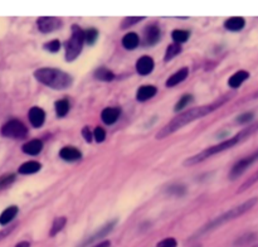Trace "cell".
Wrapping results in <instances>:
<instances>
[{
	"label": "cell",
	"instance_id": "obj_1",
	"mask_svg": "<svg viewBox=\"0 0 258 247\" xmlns=\"http://www.w3.org/2000/svg\"><path fill=\"white\" fill-rule=\"evenodd\" d=\"M232 96H233V94L224 95L222 99L215 100V101H213L212 104H209V105L198 106V108H193L190 109V110L183 111V113H180L177 116H175L172 120H170L169 123H168L167 125H165V126L158 132L156 139H164V137H168L169 135L174 134L175 131L181 129V127L186 126L188 124L193 123V121L196 120V119L204 118V116L214 113L217 109H219L222 105H224L228 100H231Z\"/></svg>",
	"mask_w": 258,
	"mask_h": 247
},
{
	"label": "cell",
	"instance_id": "obj_2",
	"mask_svg": "<svg viewBox=\"0 0 258 247\" xmlns=\"http://www.w3.org/2000/svg\"><path fill=\"white\" fill-rule=\"evenodd\" d=\"M257 130H258V124H253V125L246 127L245 130L240 131L237 135H234V136L231 137V139L223 140V141H221L219 144H215V145L210 146V148L208 149H204V150L200 151V153L188 158L185 161H184V165H185V167L195 165V164L202 163V161H204L205 159L210 158V156L217 155V154L222 153V151L227 150V149L233 148V146H236L237 144H240V142H242L243 140L247 139V137H250L251 135L255 134Z\"/></svg>",
	"mask_w": 258,
	"mask_h": 247
},
{
	"label": "cell",
	"instance_id": "obj_3",
	"mask_svg": "<svg viewBox=\"0 0 258 247\" xmlns=\"http://www.w3.org/2000/svg\"><path fill=\"white\" fill-rule=\"evenodd\" d=\"M257 202H258L257 197H256V198H251V199H248V201L243 202V203L240 204V206H236V207L232 208V210L222 213L221 216H218L217 218L209 221L207 225L203 226L202 229L196 232L195 236H202V235L208 234V232H212L213 230L218 229V227H221V226L226 225V223H228V222H231V221L236 220V218L241 217V216H243L245 213H247L248 211L252 210L256 204H257Z\"/></svg>",
	"mask_w": 258,
	"mask_h": 247
},
{
	"label": "cell",
	"instance_id": "obj_4",
	"mask_svg": "<svg viewBox=\"0 0 258 247\" xmlns=\"http://www.w3.org/2000/svg\"><path fill=\"white\" fill-rule=\"evenodd\" d=\"M34 77L41 84L56 90H65L72 86V77L68 73L56 68H39L34 72Z\"/></svg>",
	"mask_w": 258,
	"mask_h": 247
},
{
	"label": "cell",
	"instance_id": "obj_5",
	"mask_svg": "<svg viewBox=\"0 0 258 247\" xmlns=\"http://www.w3.org/2000/svg\"><path fill=\"white\" fill-rule=\"evenodd\" d=\"M85 43V32L80 28V25H72V34L68 39L66 46V61L73 62L81 54L82 47Z\"/></svg>",
	"mask_w": 258,
	"mask_h": 247
},
{
	"label": "cell",
	"instance_id": "obj_6",
	"mask_svg": "<svg viewBox=\"0 0 258 247\" xmlns=\"http://www.w3.org/2000/svg\"><path fill=\"white\" fill-rule=\"evenodd\" d=\"M28 129L22 121L10 120L1 127V135L11 139H23L27 136Z\"/></svg>",
	"mask_w": 258,
	"mask_h": 247
},
{
	"label": "cell",
	"instance_id": "obj_7",
	"mask_svg": "<svg viewBox=\"0 0 258 247\" xmlns=\"http://www.w3.org/2000/svg\"><path fill=\"white\" fill-rule=\"evenodd\" d=\"M257 160H258V149L255 151V153L248 155L247 158L241 159L240 161H237V163L234 164L233 168L231 169V173H229V179L232 180L237 179V178L240 177V175H242L243 173L246 172V169H248V168H250L251 165Z\"/></svg>",
	"mask_w": 258,
	"mask_h": 247
},
{
	"label": "cell",
	"instance_id": "obj_8",
	"mask_svg": "<svg viewBox=\"0 0 258 247\" xmlns=\"http://www.w3.org/2000/svg\"><path fill=\"white\" fill-rule=\"evenodd\" d=\"M62 25L61 19L53 18V16H42L37 20L38 29L42 33H51L58 29Z\"/></svg>",
	"mask_w": 258,
	"mask_h": 247
},
{
	"label": "cell",
	"instance_id": "obj_9",
	"mask_svg": "<svg viewBox=\"0 0 258 247\" xmlns=\"http://www.w3.org/2000/svg\"><path fill=\"white\" fill-rule=\"evenodd\" d=\"M154 67H155V63H154V59L149 56H143L137 59L136 62V71L139 75L141 76H148L153 72Z\"/></svg>",
	"mask_w": 258,
	"mask_h": 247
},
{
	"label": "cell",
	"instance_id": "obj_10",
	"mask_svg": "<svg viewBox=\"0 0 258 247\" xmlns=\"http://www.w3.org/2000/svg\"><path fill=\"white\" fill-rule=\"evenodd\" d=\"M28 118L33 126L41 127L43 126L44 121H46V113L41 108H32L28 114Z\"/></svg>",
	"mask_w": 258,
	"mask_h": 247
},
{
	"label": "cell",
	"instance_id": "obj_11",
	"mask_svg": "<svg viewBox=\"0 0 258 247\" xmlns=\"http://www.w3.org/2000/svg\"><path fill=\"white\" fill-rule=\"evenodd\" d=\"M160 39V29L158 25H150L144 32V44L146 46H154Z\"/></svg>",
	"mask_w": 258,
	"mask_h": 247
},
{
	"label": "cell",
	"instance_id": "obj_12",
	"mask_svg": "<svg viewBox=\"0 0 258 247\" xmlns=\"http://www.w3.org/2000/svg\"><path fill=\"white\" fill-rule=\"evenodd\" d=\"M156 92H158V89L155 86H153V85H145V86L139 87V90L136 92V99L137 101L145 102L148 100L153 99L156 95Z\"/></svg>",
	"mask_w": 258,
	"mask_h": 247
},
{
	"label": "cell",
	"instance_id": "obj_13",
	"mask_svg": "<svg viewBox=\"0 0 258 247\" xmlns=\"http://www.w3.org/2000/svg\"><path fill=\"white\" fill-rule=\"evenodd\" d=\"M59 156L66 161H76L82 158V154L75 146H65L59 151Z\"/></svg>",
	"mask_w": 258,
	"mask_h": 247
},
{
	"label": "cell",
	"instance_id": "obj_14",
	"mask_svg": "<svg viewBox=\"0 0 258 247\" xmlns=\"http://www.w3.org/2000/svg\"><path fill=\"white\" fill-rule=\"evenodd\" d=\"M246 20L242 16H232L224 22V28L231 32H240L245 28Z\"/></svg>",
	"mask_w": 258,
	"mask_h": 247
},
{
	"label": "cell",
	"instance_id": "obj_15",
	"mask_svg": "<svg viewBox=\"0 0 258 247\" xmlns=\"http://www.w3.org/2000/svg\"><path fill=\"white\" fill-rule=\"evenodd\" d=\"M115 225H116V221H111V222H108L107 225L103 226V227L100 230V231H97L96 234L92 235V236L89 237L88 240H86V241H85V244L82 245V247L87 246V245L92 244V242H94V241H98V240L102 239L103 236L108 235V232L112 231V229H113V227H115Z\"/></svg>",
	"mask_w": 258,
	"mask_h": 247
},
{
	"label": "cell",
	"instance_id": "obj_16",
	"mask_svg": "<svg viewBox=\"0 0 258 247\" xmlns=\"http://www.w3.org/2000/svg\"><path fill=\"white\" fill-rule=\"evenodd\" d=\"M188 75H189V70L186 67L176 71L174 75H172L169 78H168L167 87H174V86H176V85L181 84L183 81H185V78L188 77Z\"/></svg>",
	"mask_w": 258,
	"mask_h": 247
},
{
	"label": "cell",
	"instance_id": "obj_17",
	"mask_svg": "<svg viewBox=\"0 0 258 247\" xmlns=\"http://www.w3.org/2000/svg\"><path fill=\"white\" fill-rule=\"evenodd\" d=\"M248 77H250V73H248L247 71L245 70L238 71V72H236L233 76L229 77L228 80L229 87H231V89H238L245 81L248 80Z\"/></svg>",
	"mask_w": 258,
	"mask_h": 247
},
{
	"label": "cell",
	"instance_id": "obj_18",
	"mask_svg": "<svg viewBox=\"0 0 258 247\" xmlns=\"http://www.w3.org/2000/svg\"><path fill=\"white\" fill-rule=\"evenodd\" d=\"M22 149L28 155H38L42 151V149H43V142L38 139L30 140V141L25 142Z\"/></svg>",
	"mask_w": 258,
	"mask_h": 247
},
{
	"label": "cell",
	"instance_id": "obj_19",
	"mask_svg": "<svg viewBox=\"0 0 258 247\" xmlns=\"http://www.w3.org/2000/svg\"><path fill=\"white\" fill-rule=\"evenodd\" d=\"M118 116H120V110L116 108H106L101 114V119L107 125H112L117 121Z\"/></svg>",
	"mask_w": 258,
	"mask_h": 247
},
{
	"label": "cell",
	"instance_id": "obj_20",
	"mask_svg": "<svg viewBox=\"0 0 258 247\" xmlns=\"http://www.w3.org/2000/svg\"><path fill=\"white\" fill-rule=\"evenodd\" d=\"M139 44H140V38H139L136 33L130 32L122 38V46H124V48L129 49V51L135 49Z\"/></svg>",
	"mask_w": 258,
	"mask_h": 247
},
{
	"label": "cell",
	"instance_id": "obj_21",
	"mask_svg": "<svg viewBox=\"0 0 258 247\" xmlns=\"http://www.w3.org/2000/svg\"><path fill=\"white\" fill-rule=\"evenodd\" d=\"M42 168L41 163H38V161H27V163L22 164L20 167H19V173L20 174H34V173L39 172Z\"/></svg>",
	"mask_w": 258,
	"mask_h": 247
},
{
	"label": "cell",
	"instance_id": "obj_22",
	"mask_svg": "<svg viewBox=\"0 0 258 247\" xmlns=\"http://www.w3.org/2000/svg\"><path fill=\"white\" fill-rule=\"evenodd\" d=\"M18 215V207L16 206H10L6 208L1 215H0V225H8L9 222L14 220Z\"/></svg>",
	"mask_w": 258,
	"mask_h": 247
},
{
	"label": "cell",
	"instance_id": "obj_23",
	"mask_svg": "<svg viewBox=\"0 0 258 247\" xmlns=\"http://www.w3.org/2000/svg\"><path fill=\"white\" fill-rule=\"evenodd\" d=\"M94 78L103 81V82H110V81H112L115 78V75H113L112 71L107 70L105 67H101L94 71Z\"/></svg>",
	"mask_w": 258,
	"mask_h": 247
},
{
	"label": "cell",
	"instance_id": "obj_24",
	"mask_svg": "<svg viewBox=\"0 0 258 247\" xmlns=\"http://www.w3.org/2000/svg\"><path fill=\"white\" fill-rule=\"evenodd\" d=\"M66 222H67V218H66V217L56 218V220L53 221V225H52L51 231H49V236L54 237L57 234H59V232L62 231V230L65 229Z\"/></svg>",
	"mask_w": 258,
	"mask_h": 247
},
{
	"label": "cell",
	"instance_id": "obj_25",
	"mask_svg": "<svg viewBox=\"0 0 258 247\" xmlns=\"http://www.w3.org/2000/svg\"><path fill=\"white\" fill-rule=\"evenodd\" d=\"M54 108H56L57 116L63 118V116L67 115L68 111H70V104H68L67 100H58V101L54 104Z\"/></svg>",
	"mask_w": 258,
	"mask_h": 247
},
{
	"label": "cell",
	"instance_id": "obj_26",
	"mask_svg": "<svg viewBox=\"0 0 258 247\" xmlns=\"http://www.w3.org/2000/svg\"><path fill=\"white\" fill-rule=\"evenodd\" d=\"M189 35H190V33H189L188 30H183V29H175L174 32L172 33L174 43H177V44L185 43L186 40H188Z\"/></svg>",
	"mask_w": 258,
	"mask_h": 247
},
{
	"label": "cell",
	"instance_id": "obj_27",
	"mask_svg": "<svg viewBox=\"0 0 258 247\" xmlns=\"http://www.w3.org/2000/svg\"><path fill=\"white\" fill-rule=\"evenodd\" d=\"M181 52V46L180 44H177V43H172L170 44L169 47L167 48V52H165V62H169L170 59L174 58L175 56H177V54L180 53Z\"/></svg>",
	"mask_w": 258,
	"mask_h": 247
},
{
	"label": "cell",
	"instance_id": "obj_28",
	"mask_svg": "<svg viewBox=\"0 0 258 247\" xmlns=\"http://www.w3.org/2000/svg\"><path fill=\"white\" fill-rule=\"evenodd\" d=\"M191 101H193V96H191V95H184V96L180 97V100L176 102V105H175L174 110L176 111V113H179V111H183L184 108H185L186 105H189Z\"/></svg>",
	"mask_w": 258,
	"mask_h": 247
},
{
	"label": "cell",
	"instance_id": "obj_29",
	"mask_svg": "<svg viewBox=\"0 0 258 247\" xmlns=\"http://www.w3.org/2000/svg\"><path fill=\"white\" fill-rule=\"evenodd\" d=\"M97 38H98V30L94 29V28H91V29H87L85 32V42L88 43L89 46L96 43Z\"/></svg>",
	"mask_w": 258,
	"mask_h": 247
},
{
	"label": "cell",
	"instance_id": "obj_30",
	"mask_svg": "<svg viewBox=\"0 0 258 247\" xmlns=\"http://www.w3.org/2000/svg\"><path fill=\"white\" fill-rule=\"evenodd\" d=\"M14 180H15V175L14 174H6L0 177V189L8 188L9 185L13 184Z\"/></svg>",
	"mask_w": 258,
	"mask_h": 247
},
{
	"label": "cell",
	"instance_id": "obj_31",
	"mask_svg": "<svg viewBox=\"0 0 258 247\" xmlns=\"http://www.w3.org/2000/svg\"><path fill=\"white\" fill-rule=\"evenodd\" d=\"M256 182H258V170L255 173V174L252 175V177L248 178V179L246 180V182L243 183L242 185H241L240 188H238V193H241V192H243V191H246V189H248L251 187V185L255 184Z\"/></svg>",
	"mask_w": 258,
	"mask_h": 247
},
{
	"label": "cell",
	"instance_id": "obj_32",
	"mask_svg": "<svg viewBox=\"0 0 258 247\" xmlns=\"http://www.w3.org/2000/svg\"><path fill=\"white\" fill-rule=\"evenodd\" d=\"M144 16H132V18H126L122 20L121 23V28H124V29H127V28L132 27L134 24H137V23L140 22V20H143Z\"/></svg>",
	"mask_w": 258,
	"mask_h": 247
},
{
	"label": "cell",
	"instance_id": "obj_33",
	"mask_svg": "<svg viewBox=\"0 0 258 247\" xmlns=\"http://www.w3.org/2000/svg\"><path fill=\"white\" fill-rule=\"evenodd\" d=\"M168 193L175 194V196H183L185 193V187L180 184H172L168 189Z\"/></svg>",
	"mask_w": 258,
	"mask_h": 247
},
{
	"label": "cell",
	"instance_id": "obj_34",
	"mask_svg": "<svg viewBox=\"0 0 258 247\" xmlns=\"http://www.w3.org/2000/svg\"><path fill=\"white\" fill-rule=\"evenodd\" d=\"M59 48H61V42L57 39H53L51 40V42H48V43L44 44V49H47L48 52H52V53L58 52Z\"/></svg>",
	"mask_w": 258,
	"mask_h": 247
},
{
	"label": "cell",
	"instance_id": "obj_35",
	"mask_svg": "<svg viewBox=\"0 0 258 247\" xmlns=\"http://www.w3.org/2000/svg\"><path fill=\"white\" fill-rule=\"evenodd\" d=\"M177 242L174 237H168V239H164L163 241H160L156 247H176Z\"/></svg>",
	"mask_w": 258,
	"mask_h": 247
},
{
	"label": "cell",
	"instance_id": "obj_36",
	"mask_svg": "<svg viewBox=\"0 0 258 247\" xmlns=\"http://www.w3.org/2000/svg\"><path fill=\"white\" fill-rule=\"evenodd\" d=\"M93 137L97 142H102L106 139V131L102 127L97 126L93 131Z\"/></svg>",
	"mask_w": 258,
	"mask_h": 247
},
{
	"label": "cell",
	"instance_id": "obj_37",
	"mask_svg": "<svg viewBox=\"0 0 258 247\" xmlns=\"http://www.w3.org/2000/svg\"><path fill=\"white\" fill-rule=\"evenodd\" d=\"M255 239H256V235L247 234V235H245V236L241 237L240 240H237L236 246H243V245H246V244H248V242L253 241Z\"/></svg>",
	"mask_w": 258,
	"mask_h": 247
},
{
	"label": "cell",
	"instance_id": "obj_38",
	"mask_svg": "<svg viewBox=\"0 0 258 247\" xmlns=\"http://www.w3.org/2000/svg\"><path fill=\"white\" fill-rule=\"evenodd\" d=\"M253 118H255V115H253L252 113H245V114H242V115H240L238 118H237V123H238V124H247V123H250V121H252Z\"/></svg>",
	"mask_w": 258,
	"mask_h": 247
},
{
	"label": "cell",
	"instance_id": "obj_39",
	"mask_svg": "<svg viewBox=\"0 0 258 247\" xmlns=\"http://www.w3.org/2000/svg\"><path fill=\"white\" fill-rule=\"evenodd\" d=\"M82 136L85 137V140H86L87 142H91L92 141V137H93V135H92L91 130H89V127L85 126L84 129H82Z\"/></svg>",
	"mask_w": 258,
	"mask_h": 247
},
{
	"label": "cell",
	"instance_id": "obj_40",
	"mask_svg": "<svg viewBox=\"0 0 258 247\" xmlns=\"http://www.w3.org/2000/svg\"><path fill=\"white\" fill-rule=\"evenodd\" d=\"M11 231H13V227H11V229H8V230H4V231H0V241H1L3 239H5V237L8 236Z\"/></svg>",
	"mask_w": 258,
	"mask_h": 247
},
{
	"label": "cell",
	"instance_id": "obj_41",
	"mask_svg": "<svg viewBox=\"0 0 258 247\" xmlns=\"http://www.w3.org/2000/svg\"><path fill=\"white\" fill-rule=\"evenodd\" d=\"M110 246H111L110 241H102V242H100V244H97L96 246H93V247H110Z\"/></svg>",
	"mask_w": 258,
	"mask_h": 247
},
{
	"label": "cell",
	"instance_id": "obj_42",
	"mask_svg": "<svg viewBox=\"0 0 258 247\" xmlns=\"http://www.w3.org/2000/svg\"><path fill=\"white\" fill-rule=\"evenodd\" d=\"M15 247H30V244L28 241H22V242H19Z\"/></svg>",
	"mask_w": 258,
	"mask_h": 247
},
{
	"label": "cell",
	"instance_id": "obj_43",
	"mask_svg": "<svg viewBox=\"0 0 258 247\" xmlns=\"http://www.w3.org/2000/svg\"><path fill=\"white\" fill-rule=\"evenodd\" d=\"M252 247H258V245H256V246H252Z\"/></svg>",
	"mask_w": 258,
	"mask_h": 247
},
{
	"label": "cell",
	"instance_id": "obj_44",
	"mask_svg": "<svg viewBox=\"0 0 258 247\" xmlns=\"http://www.w3.org/2000/svg\"><path fill=\"white\" fill-rule=\"evenodd\" d=\"M196 247H199V246H196Z\"/></svg>",
	"mask_w": 258,
	"mask_h": 247
},
{
	"label": "cell",
	"instance_id": "obj_45",
	"mask_svg": "<svg viewBox=\"0 0 258 247\" xmlns=\"http://www.w3.org/2000/svg\"><path fill=\"white\" fill-rule=\"evenodd\" d=\"M257 96H258V94H257Z\"/></svg>",
	"mask_w": 258,
	"mask_h": 247
}]
</instances>
